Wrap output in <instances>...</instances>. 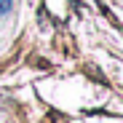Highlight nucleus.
<instances>
[{
    "mask_svg": "<svg viewBox=\"0 0 123 123\" xmlns=\"http://www.w3.org/2000/svg\"><path fill=\"white\" fill-rule=\"evenodd\" d=\"M13 8V0H0V16H8Z\"/></svg>",
    "mask_w": 123,
    "mask_h": 123,
    "instance_id": "nucleus-1",
    "label": "nucleus"
}]
</instances>
